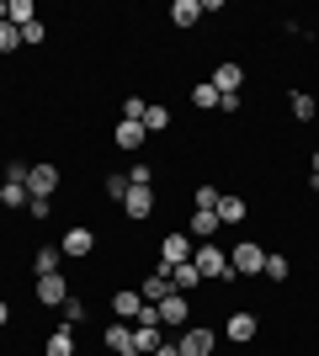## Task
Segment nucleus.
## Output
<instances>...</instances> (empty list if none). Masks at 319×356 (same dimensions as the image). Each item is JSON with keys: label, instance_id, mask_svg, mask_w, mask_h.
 Wrapping results in <instances>:
<instances>
[{"label": "nucleus", "instance_id": "39448f33", "mask_svg": "<svg viewBox=\"0 0 319 356\" xmlns=\"http://www.w3.org/2000/svg\"><path fill=\"white\" fill-rule=\"evenodd\" d=\"M122 213H128V218H149L154 213V186H128V197H122Z\"/></svg>", "mask_w": 319, "mask_h": 356}, {"label": "nucleus", "instance_id": "2eb2a0df", "mask_svg": "<svg viewBox=\"0 0 319 356\" xmlns=\"http://www.w3.org/2000/svg\"><path fill=\"white\" fill-rule=\"evenodd\" d=\"M91 250H96L91 229H69V234H64V255H91Z\"/></svg>", "mask_w": 319, "mask_h": 356}, {"label": "nucleus", "instance_id": "393cba45", "mask_svg": "<svg viewBox=\"0 0 319 356\" xmlns=\"http://www.w3.org/2000/svg\"><path fill=\"white\" fill-rule=\"evenodd\" d=\"M48 356H75V335H69V330H54V335H48Z\"/></svg>", "mask_w": 319, "mask_h": 356}, {"label": "nucleus", "instance_id": "dca6fc26", "mask_svg": "<svg viewBox=\"0 0 319 356\" xmlns=\"http://www.w3.org/2000/svg\"><path fill=\"white\" fill-rule=\"evenodd\" d=\"M138 309H144V298H138V293H112V314H117L122 325L138 319Z\"/></svg>", "mask_w": 319, "mask_h": 356}, {"label": "nucleus", "instance_id": "7ed1b4c3", "mask_svg": "<svg viewBox=\"0 0 319 356\" xmlns=\"http://www.w3.org/2000/svg\"><path fill=\"white\" fill-rule=\"evenodd\" d=\"M261 266H266V250H261V245H250V239L229 255V271H234V277H250V271H261Z\"/></svg>", "mask_w": 319, "mask_h": 356}, {"label": "nucleus", "instance_id": "9d476101", "mask_svg": "<svg viewBox=\"0 0 319 356\" xmlns=\"http://www.w3.org/2000/svg\"><path fill=\"white\" fill-rule=\"evenodd\" d=\"M176 351H181V356H208V351H213V330H208V325H192V330L181 335V346H176Z\"/></svg>", "mask_w": 319, "mask_h": 356}, {"label": "nucleus", "instance_id": "473e14b6", "mask_svg": "<svg viewBox=\"0 0 319 356\" xmlns=\"http://www.w3.org/2000/svg\"><path fill=\"white\" fill-rule=\"evenodd\" d=\"M48 271H59V250H38V277H48Z\"/></svg>", "mask_w": 319, "mask_h": 356}, {"label": "nucleus", "instance_id": "2f4dec72", "mask_svg": "<svg viewBox=\"0 0 319 356\" xmlns=\"http://www.w3.org/2000/svg\"><path fill=\"white\" fill-rule=\"evenodd\" d=\"M128 186H133L128 176H112V181H106V197H112V202H122V197H128Z\"/></svg>", "mask_w": 319, "mask_h": 356}, {"label": "nucleus", "instance_id": "f3484780", "mask_svg": "<svg viewBox=\"0 0 319 356\" xmlns=\"http://www.w3.org/2000/svg\"><path fill=\"white\" fill-rule=\"evenodd\" d=\"M170 22H176V27H197L202 6H197V0H176V6H170Z\"/></svg>", "mask_w": 319, "mask_h": 356}, {"label": "nucleus", "instance_id": "0eeeda50", "mask_svg": "<svg viewBox=\"0 0 319 356\" xmlns=\"http://www.w3.org/2000/svg\"><path fill=\"white\" fill-rule=\"evenodd\" d=\"M240 86H245V70L240 64H218V70H213V90H218V96H240Z\"/></svg>", "mask_w": 319, "mask_h": 356}, {"label": "nucleus", "instance_id": "f257e3e1", "mask_svg": "<svg viewBox=\"0 0 319 356\" xmlns=\"http://www.w3.org/2000/svg\"><path fill=\"white\" fill-rule=\"evenodd\" d=\"M192 266H197L202 277H234V271H229V255L218 250V245H213V239H202L197 250H192Z\"/></svg>", "mask_w": 319, "mask_h": 356}, {"label": "nucleus", "instance_id": "f03ea898", "mask_svg": "<svg viewBox=\"0 0 319 356\" xmlns=\"http://www.w3.org/2000/svg\"><path fill=\"white\" fill-rule=\"evenodd\" d=\"M192 261V234H165L160 239V266H186Z\"/></svg>", "mask_w": 319, "mask_h": 356}, {"label": "nucleus", "instance_id": "f704fd0d", "mask_svg": "<svg viewBox=\"0 0 319 356\" xmlns=\"http://www.w3.org/2000/svg\"><path fill=\"white\" fill-rule=\"evenodd\" d=\"M48 213H54V202H48V197H32V218L43 223V218H48Z\"/></svg>", "mask_w": 319, "mask_h": 356}, {"label": "nucleus", "instance_id": "6ab92c4d", "mask_svg": "<svg viewBox=\"0 0 319 356\" xmlns=\"http://www.w3.org/2000/svg\"><path fill=\"white\" fill-rule=\"evenodd\" d=\"M117 149H144V122H117Z\"/></svg>", "mask_w": 319, "mask_h": 356}, {"label": "nucleus", "instance_id": "423d86ee", "mask_svg": "<svg viewBox=\"0 0 319 356\" xmlns=\"http://www.w3.org/2000/svg\"><path fill=\"white\" fill-rule=\"evenodd\" d=\"M170 293H176V287H170V266L149 271V277H144V287H138V298H144V303H165Z\"/></svg>", "mask_w": 319, "mask_h": 356}, {"label": "nucleus", "instance_id": "7c9ffc66", "mask_svg": "<svg viewBox=\"0 0 319 356\" xmlns=\"http://www.w3.org/2000/svg\"><path fill=\"white\" fill-rule=\"evenodd\" d=\"M48 32H43V22H32V27H22V48H38Z\"/></svg>", "mask_w": 319, "mask_h": 356}, {"label": "nucleus", "instance_id": "20e7f679", "mask_svg": "<svg viewBox=\"0 0 319 356\" xmlns=\"http://www.w3.org/2000/svg\"><path fill=\"white\" fill-rule=\"evenodd\" d=\"M0 202H6V208H27V170H22V165H11V170H6Z\"/></svg>", "mask_w": 319, "mask_h": 356}, {"label": "nucleus", "instance_id": "b1692460", "mask_svg": "<svg viewBox=\"0 0 319 356\" xmlns=\"http://www.w3.org/2000/svg\"><path fill=\"white\" fill-rule=\"evenodd\" d=\"M11 27H32L38 22V11H32V0H11V16H6Z\"/></svg>", "mask_w": 319, "mask_h": 356}, {"label": "nucleus", "instance_id": "e433bc0d", "mask_svg": "<svg viewBox=\"0 0 319 356\" xmlns=\"http://www.w3.org/2000/svg\"><path fill=\"white\" fill-rule=\"evenodd\" d=\"M6 319H11V309H6V303H0V325H6Z\"/></svg>", "mask_w": 319, "mask_h": 356}, {"label": "nucleus", "instance_id": "4468645a", "mask_svg": "<svg viewBox=\"0 0 319 356\" xmlns=\"http://www.w3.org/2000/svg\"><path fill=\"white\" fill-rule=\"evenodd\" d=\"M186 234H192V239H197V245H202V239H213V234H218V213H192V223H186Z\"/></svg>", "mask_w": 319, "mask_h": 356}, {"label": "nucleus", "instance_id": "c9c22d12", "mask_svg": "<svg viewBox=\"0 0 319 356\" xmlns=\"http://www.w3.org/2000/svg\"><path fill=\"white\" fill-rule=\"evenodd\" d=\"M149 356H181V351H176V346H160V351H149Z\"/></svg>", "mask_w": 319, "mask_h": 356}, {"label": "nucleus", "instance_id": "a878e982", "mask_svg": "<svg viewBox=\"0 0 319 356\" xmlns=\"http://www.w3.org/2000/svg\"><path fill=\"white\" fill-rule=\"evenodd\" d=\"M288 102H293V118H298V122H309V118H314V96H309V90H293Z\"/></svg>", "mask_w": 319, "mask_h": 356}, {"label": "nucleus", "instance_id": "cd10ccee", "mask_svg": "<svg viewBox=\"0 0 319 356\" xmlns=\"http://www.w3.org/2000/svg\"><path fill=\"white\" fill-rule=\"evenodd\" d=\"M144 112H149L144 96H128V102H122V122H144Z\"/></svg>", "mask_w": 319, "mask_h": 356}, {"label": "nucleus", "instance_id": "f8f14e48", "mask_svg": "<svg viewBox=\"0 0 319 356\" xmlns=\"http://www.w3.org/2000/svg\"><path fill=\"white\" fill-rule=\"evenodd\" d=\"M154 309H160V325H186V293H170L165 303H154Z\"/></svg>", "mask_w": 319, "mask_h": 356}, {"label": "nucleus", "instance_id": "5701e85b", "mask_svg": "<svg viewBox=\"0 0 319 356\" xmlns=\"http://www.w3.org/2000/svg\"><path fill=\"white\" fill-rule=\"evenodd\" d=\"M165 128H170V112L149 102V112H144V134H165Z\"/></svg>", "mask_w": 319, "mask_h": 356}, {"label": "nucleus", "instance_id": "72a5a7b5", "mask_svg": "<svg viewBox=\"0 0 319 356\" xmlns=\"http://www.w3.org/2000/svg\"><path fill=\"white\" fill-rule=\"evenodd\" d=\"M80 314H85V303H80V298H64V319H69V325H80Z\"/></svg>", "mask_w": 319, "mask_h": 356}, {"label": "nucleus", "instance_id": "4be33fe9", "mask_svg": "<svg viewBox=\"0 0 319 356\" xmlns=\"http://www.w3.org/2000/svg\"><path fill=\"white\" fill-rule=\"evenodd\" d=\"M218 102H224V96L213 90V80H197V86H192V106H197V112L202 106H218Z\"/></svg>", "mask_w": 319, "mask_h": 356}, {"label": "nucleus", "instance_id": "bb28decb", "mask_svg": "<svg viewBox=\"0 0 319 356\" xmlns=\"http://www.w3.org/2000/svg\"><path fill=\"white\" fill-rule=\"evenodd\" d=\"M16 48H22V27L0 22V54H16Z\"/></svg>", "mask_w": 319, "mask_h": 356}, {"label": "nucleus", "instance_id": "6e6552de", "mask_svg": "<svg viewBox=\"0 0 319 356\" xmlns=\"http://www.w3.org/2000/svg\"><path fill=\"white\" fill-rule=\"evenodd\" d=\"M64 298H69V287H64V277H59V271L38 277V303H48V309H64Z\"/></svg>", "mask_w": 319, "mask_h": 356}, {"label": "nucleus", "instance_id": "ddd939ff", "mask_svg": "<svg viewBox=\"0 0 319 356\" xmlns=\"http://www.w3.org/2000/svg\"><path fill=\"white\" fill-rule=\"evenodd\" d=\"M106 351H117V356H138V346H133V330L122 325V319H117L112 330H106Z\"/></svg>", "mask_w": 319, "mask_h": 356}, {"label": "nucleus", "instance_id": "1a4fd4ad", "mask_svg": "<svg viewBox=\"0 0 319 356\" xmlns=\"http://www.w3.org/2000/svg\"><path fill=\"white\" fill-rule=\"evenodd\" d=\"M27 186H32V197H54V186H59V165H32Z\"/></svg>", "mask_w": 319, "mask_h": 356}, {"label": "nucleus", "instance_id": "412c9836", "mask_svg": "<svg viewBox=\"0 0 319 356\" xmlns=\"http://www.w3.org/2000/svg\"><path fill=\"white\" fill-rule=\"evenodd\" d=\"M213 213H218V223H240L245 202H240V197H218V208H213Z\"/></svg>", "mask_w": 319, "mask_h": 356}, {"label": "nucleus", "instance_id": "c85d7f7f", "mask_svg": "<svg viewBox=\"0 0 319 356\" xmlns=\"http://www.w3.org/2000/svg\"><path fill=\"white\" fill-rule=\"evenodd\" d=\"M266 277H272V282H288V255H266Z\"/></svg>", "mask_w": 319, "mask_h": 356}, {"label": "nucleus", "instance_id": "a211bd4d", "mask_svg": "<svg viewBox=\"0 0 319 356\" xmlns=\"http://www.w3.org/2000/svg\"><path fill=\"white\" fill-rule=\"evenodd\" d=\"M197 282H202V271L192 266V261H186V266H170V287H176V293H192Z\"/></svg>", "mask_w": 319, "mask_h": 356}, {"label": "nucleus", "instance_id": "4c0bfd02", "mask_svg": "<svg viewBox=\"0 0 319 356\" xmlns=\"http://www.w3.org/2000/svg\"><path fill=\"white\" fill-rule=\"evenodd\" d=\"M314 176H319V149H314Z\"/></svg>", "mask_w": 319, "mask_h": 356}, {"label": "nucleus", "instance_id": "c756f323", "mask_svg": "<svg viewBox=\"0 0 319 356\" xmlns=\"http://www.w3.org/2000/svg\"><path fill=\"white\" fill-rule=\"evenodd\" d=\"M218 197H224L218 186H197V208H202V213H213V208H218Z\"/></svg>", "mask_w": 319, "mask_h": 356}, {"label": "nucleus", "instance_id": "9b49d317", "mask_svg": "<svg viewBox=\"0 0 319 356\" xmlns=\"http://www.w3.org/2000/svg\"><path fill=\"white\" fill-rule=\"evenodd\" d=\"M256 330H261V325H256V314H229L224 335H229V341H240V346H245V341H256Z\"/></svg>", "mask_w": 319, "mask_h": 356}, {"label": "nucleus", "instance_id": "aec40b11", "mask_svg": "<svg viewBox=\"0 0 319 356\" xmlns=\"http://www.w3.org/2000/svg\"><path fill=\"white\" fill-rule=\"evenodd\" d=\"M133 346H138V356L160 351V330H154V325H133Z\"/></svg>", "mask_w": 319, "mask_h": 356}]
</instances>
